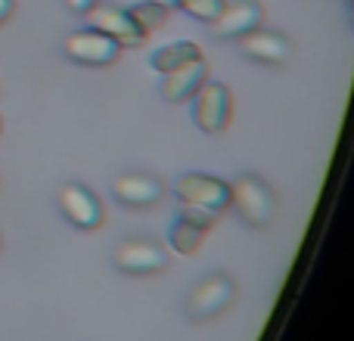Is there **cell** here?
<instances>
[{
	"instance_id": "8",
	"label": "cell",
	"mask_w": 354,
	"mask_h": 341,
	"mask_svg": "<svg viewBox=\"0 0 354 341\" xmlns=\"http://www.w3.org/2000/svg\"><path fill=\"white\" fill-rule=\"evenodd\" d=\"M59 211L78 230H97L103 224V202L97 199V193L81 183H66L59 189Z\"/></svg>"
},
{
	"instance_id": "17",
	"label": "cell",
	"mask_w": 354,
	"mask_h": 341,
	"mask_svg": "<svg viewBox=\"0 0 354 341\" xmlns=\"http://www.w3.org/2000/svg\"><path fill=\"white\" fill-rule=\"evenodd\" d=\"M177 217L189 220L193 226H199V230H205V233H212V230H214V224H218V214L205 211V208H193V205H180Z\"/></svg>"
},
{
	"instance_id": "15",
	"label": "cell",
	"mask_w": 354,
	"mask_h": 341,
	"mask_svg": "<svg viewBox=\"0 0 354 341\" xmlns=\"http://www.w3.org/2000/svg\"><path fill=\"white\" fill-rule=\"evenodd\" d=\"M128 16L149 35V31H156V28H162V25H165L168 6H162L159 0H137V3L128 6Z\"/></svg>"
},
{
	"instance_id": "22",
	"label": "cell",
	"mask_w": 354,
	"mask_h": 341,
	"mask_svg": "<svg viewBox=\"0 0 354 341\" xmlns=\"http://www.w3.org/2000/svg\"><path fill=\"white\" fill-rule=\"evenodd\" d=\"M0 128H3V124H0Z\"/></svg>"
},
{
	"instance_id": "1",
	"label": "cell",
	"mask_w": 354,
	"mask_h": 341,
	"mask_svg": "<svg viewBox=\"0 0 354 341\" xmlns=\"http://www.w3.org/2000/svg\"><path fill=\"white\" fill-rule=\"evenodd\" d=\"M230 208H236L245 226L264 230L277 217V195L258 174H243L236 183H230Z\"/></svg>"
},
{
	"instance_id": "19",
	"label": "cell",
	"mask_w": 354,
	"mask_h": 341,
	"mask_svg": "<svg viewBox=\"0 0 354 341\" xmlns=\"http://www.w3.org/2000/svg\"><path fill=\"white\" fill-rule=\"evenodd\" d=\"M12 10H16V0H0V25L12 16Z\"/></svg>"
},
{
	"instance_id": "16",
	"label": "cell",
	"mask_w": 354,
	"mask_h": 341,
	"mask_svg": "<svg viewBox=\"0 0 354 341\" xmlns=\"http://www.w3.org/2000/svg\"><path fill=\"white\" fill-rule=\"evenodd\" d=\"M224 3H227V0H183V3H180V10L187 12V16L199 19V22H208V25H212L214 19L221 16V10H224Z\"/></svg>"
},
{
	"instance_id": "5",
	"label": "cell",
	"mask_w": 354,
	"mask_h": 341,
	"mask_svg": "<svg viewBox=\"0 0 354 341\" xmlns=\"http://www.w3.org/2000/svg\"><path fill=\"white\" fill-rule=\"evenodd\" d=\"M84 16H87V22H91V28L103 31L106 37H112V41L118 43V47L137 50V47H143V43H147V37H149L147 31H143L140 25L128 16V10H122V6L93 3Z\"/></svg>"
},
{
	"instance_id": "12",
	"label": "cell",
	"mask_w": 354,
	"mask_h": 341,
	"mask_svg": "<svg viewBox=\"0 0 354 341\" xmlns=\"http://www.w3.org/2000/svg\"><path fill=\"white\" fill-rule=\"evenodd\" d=\"M243 56L258 66H283L292 59V41L280 31L270 28H255L252 35H245L243 41Z\"/></svg>"
},
{
	"instance_id": "2",
	"label": "cell",
	"mask_w": 354,
	"mask_h": 341,
	"mask_svg": "<svg viewBox=\"0 0 354 341\" xmlns=\"http://www.w3.org/2000/svg\"><path fill=\"white\" fill-rule=\"evenodd\" d=\"M236 298V286L227 273H208L205 280H199L193 289H189L187 301H183V313L193 323H205V320H214L227 311Z\"/></svg>"
},
{
	"instance_id": "13",
	"label": "cell",
	"mask_w": 354,
	"mask_h": 341,
	"mask_svg": "<svg viewBox=\"0 0 354 341\" xmlns=\"http://www.w3.org/2000/svg\"><path fill=\"white\" fill-rule=\"evenodd\" d=\"M196 56H202L199 43H193V41H171V43L159 47L153 56H149V68H153L156 75H168L171 68L183 66V62H189V59H196Z\"/></svg>"
},
{
	"instance_id": "20",
	"label": "cell",
	"mask_w": 354,
	"mask_h": 341,
	"mask_svg": "<svg viewBox=\"0 0 354 341\" xmlns=\"http://www.w3.org/2000/svg\"><path fill=\"white\" fill-rule=\"evenodd\" d=\"M159 3H162V6H180L183 0H159Z\"/></svg>"
},
{
	"instance_id": "10",
	"label": "cell",
	"mask_w": 354,
	"mask_h": 341,
	"mask_svg": "<svg viewBox=\"0 0 354 341\" xmlns=\"http://www.w3.org/2000/svg\"><path fill=\"white\" fill-rule=\"evenodd\" d=\"M112 195H115L124 208H153L156 202H162L165 186H162V180L153 177V174L128 170V174L115 177V183H112Z\"/></svg>"
},
{
	"instance_id": "14",
	"label": "cell",
	"mask_w": 354,
	"mask_h": 341,
	"mask_svg": "<svg viewBox=\"0 0 354 341\" xmlns=\"http://www.w3.org/2000/svg\"><path fill=\"white\" fill-rule=\"evenodd\" d=\"M202 239H205V230H199V226H193L189 220L177 217L171 220V226H168V245L177 251V255H196L202 245Z\"/></svg>"
},
{
	"instance_id": "18",
	"label": "cell",
	"mask_w": 354,
	"mask_h": 341,
	"mask_svg": "<svg viewBox=\"0 0 354 341\" xmlns=\"http://www.w3.org/2000/svg\"><path fill=\"white\" fill-rule=\"evenodd\" d=\"M93 3H97V0H66V6H68L72 12H78V16H84V12L91 10Z\"/></svg>"
},
{
	"instance_id": "21",
	"label": "cell",
	"mask_w": 354,
	"mask_h": 341,
	"mask_svg": "<svg viewBox=\"0 0 354 341\" xmlns=\"http://www.w3.org/2000/svg\"><path fill=\"white\" fill-rule=\"evenodd\" d=\"M348 19H351V28H354V0H351V12H348Z\"/></svg>"
},
{
	"instance_id": "3",
	"label": "cell",
	"mask_w": 354,
	"mask_h": 341,
	"mask_svg": "<svg viewBox=\"0 0 354 341\" xmlns=\"http://www.w3.org/2000/svg\"><path fill=\"white\" fill-rule=\"evenodd\" d=\"M174 195L180 205L205 208L212 214H221L230 208V183L212 174H183L174 183Z\"/></svg>"
},
{
	"instance_id": "4",
	"label": "cell",
	"mask_w": 354,
	"mask_h": 341,
	"mask_svg": "<svg viewBox=\"0 0 354 341\" xmlns=\"http://www.w3.org/2000/svg\"><path fill=\"white\" fill-rule=\"evenodd\" d=\"M193 118H196V128L202 134H221V130L230 124L233 115V97L221 81H205L199 87L193 99Z\"/></svg>"
},
{
	"instance_id": "7",
	"label": "cell",
	"mask_w": 354,
	"mask_h": 341,
	"mask_svg": "<svg viewBox=\"0 0 354 341\" xmlns=\"http://www.w3.org/2000/svg\"><path fill=\"white\" fill-rule=\"evenodd\" d=\"M62 53H66L72 62H78V66L100 68V66H112V62L118 59V53H122V47H118L112 37H106L103 31L81 28V31H72V35L66 37Z\"/></svg>"
},
{
	"instance_id": "6",
	"label": "cell",
	"mask_w": 354,
	"mask_h": 341,
	"mask_svg": "<svg viewBox=\"0 0 354 341\" xmlns=\"http://www.w3.org/2000/svg\"><path fill=\"white\" fill-rule=\"evenodd\" d=\"M112 264L124 276H149L168 267V251L153 239H124L118 242Z\"/></svg>"
},
{
	"instance_id": "9",
	"label": "cell",
	"mask_w": 354,
	"mask_h": 341,
	"mask_svg": "<svg viewBox=\"0 0 354 341\" xmlns=\"http://www.w3.org/2000/svg\"><path fill=\"white\" fill-rule=\"evenodd\" d=\"M261 22L264 10L258 0H233V3H224L221 16L212 22V31L221 41H243L245 35L261 28Z\"/></svg>"
},
{
	"instance_id": "11",
	"label": "cell",
	"mask_w": 354,
	"mask_h": 341,
	"mask_svg": "<svg viewBox=\"0 0 354 341\" xmlns=\"http://www.w3.org/2000/svg\"><path fill=\"white\" fill-rule=\"evenodd\" d=\"M205 81H208V62H205V56H196V59L183 62V66L171 68L168 75H162V97L168 103H189Z\"/></svg>"
}]
</instances>
